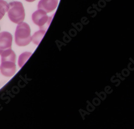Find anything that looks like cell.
Masks as SVG:
<instances>
[{
  "mask_svg": "<svg viewBox=\"0 0 134 129\" xmlns=\"http://www.w3.org/2000/svg\"><path fill=\"white\" fill-rule=\"evenodd\" d=\"M31 55L32 52H24L20 55L18 59V65L20 68L23 67Z\"/></svg>",
  "mask_w": 134,
  "mask_h": 129,
  "instance_id": "cell-8",
  "label": "cell"
},
{
  "mask_svg": "<svg viewBox=\"0 0 134 129\" xmlns=\"http://www.w3.org/2000/svg\"><path fill=\"white\" fill-rule=\"evenodd\" d=\"M58 2V0H40L38 5V8L49 13L57 8Z\"/></svg>",
  "mask_w": 134,
  "mask_h": 129,
  "instance_id": "cell-6",
  "label": "cell"
},
{
  "mask_svg": "<svg viewBox=\"0 0 134 129\" xmlns=\"http://www.w3.org/2000/svg\"><path fill=\"white\" fill-rule=\"evenodd\" d=\"M26 1L28 2H34L36 0H25Z\"/></svg>",
  "mask_w": 134,
  "mask_h": 129,
  "instance_id": "cell-10",
  "label": "cell"
},
{
  "mask_svg": "<svg viewBox=\"0 0 134 129\" xmlns=\"http://www.w3.org/2000/svg\"><path fill=\"white\" fill-rule=\"evenodd\" d=\"M9 8V4L6 1L0 0V20L2 19L6 12H8Z\"/></svg>",
  "mask_w": 134,
  "mask_h": 129,
  "instance_id": "cell-9",
  "label": "cell"
},
{
  "mask_svg": "<svg viewBox=\"0 0 134 129\" xmlns=\"http://www.w3.org/2000/svg\"><path fill=\"white\" fill-rule=\"evenodd\" d=\"M13 36L9 32L0 33V55L3 52L12 49Z\"/></svg>",
  "mask_w": 134,
  "mask_h": 129,
  "instance_id": "cell-5",
  "label": "cell"
},
{
  "mask_svg": "<svg viewBox=\"0 0 134 129\" xmlns=\"http://www.w3.org/2000/svg\"><path fill=\"white\" fill-rule=\"evenodd\" d=\"M46 32V30L40 29L39 31L35 32L31 37V41H32L35 44L38 45L44 37Z\"/></svg>",
  "mask_w": 134,
  "mask_h": 129,
  "instance_id": "cell-7",
  "label": "cell"
},
{
  "mask_svg": "<svg viewBox=\"0 0 134 129\" xmlns=\"http://www.w3.org/2000/svg\"><path fill=\"white\" fill-rule=\"evenodd\" d=\"M31 41V29L29 25L23 22L18 24L15 32L16 45L20 47H23L28 45Z\"/></svg>",
  "mask_w": 134,
  "mask_h": 129,
  "instance_id": "cell-2",
  "label": "cell"
},
{
  "mask_svg": "<svg viewBox=\"0 0 134 129\" xmlns=\"http://www.w3.org/2000/svg\"><path fill=\"white\" fill-rule=\"evenodd\" d=\"M9 6L8 14L10 20L16 24L23 22L25 19V14L22 3L18 1H14L9 3Z\"/></svg>",
  "mask_w": 134,
  "mask_h": 129,
  "instance_id": "cell-3",
  "label": "cell"
},
{
  "mask_svg": "<svg viewBox=\"0 0 134 129\" xmlns=\"http://www.w3.org/2000/svg\"><path fill=\"white\" fill-rule=\"evenodd\" d=\"M1 64L0 70L3 76L8 77L13 76L16 70V54L12 49L3 52L1 54Z\"/></svg>",
  "mask_w": 134,
  "mask_h": 129,
  "instance_id": "cell-1",
  "label": "cell"
},
{
  "mask_svg": "<svg viewBox=\"0 0 134 129\" xmlns=\"http://www.w3.org/2000/svg\"><path fill=\"white\" fill-rule=\"evenodd\" d=\"M0 30H1V28H0Z\"/></svg>",
  "mask_w": 134,
  "mask_h": 129,
  "instance_id": "cell-11",
  "label": "cell"
},
{
  "mask_svg": "<svg viewBox=\"0 0 134 129\" xmlns=\"http://www.w3.org/2000/svg\"><path fill=\"white\" fill-rule=\"evenodd\" d=\"M53 15L49 17L47 15V13L44 11L39 9L32 14V19L33 22L38 25L41 30H47L49 26Z\"/></svg>",
  "mask_w": 134,
  "mask_h": 129,
  "instance_id": "cell-4",
  "label": "cell"
}]
</instances>
